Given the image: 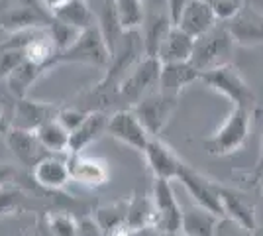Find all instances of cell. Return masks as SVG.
Returning a JSON list of instances; mask_svg holds the SVG:
<instances>
[{
  "label": "cell",
  "mask_w": 263,
  "mask_h": 236,
  "mask_svg": "<svg viewBox=\"0 0 263 236\" xmlns=\"http://www.w3.org/2000/svg\"><path fill=\"white\" fill-rule=\"evenodd\" d=\"M252 114L253 113L248 108L232 106L230 114L220 124L218 130H214L209 138L202 140V146L206 150V154L214 157H226L240 152L250 138Z\"/></svg>",
  "instance_id": "obj_1"
},
{
  "label": "cell",
  "mask_w": 263,
  "mask_h": 236,
  "mask_svg": "<svg viewBox=\"0 0 263 236\" xmlns=\"http://www.w3.org/2000/svg\"><path fill=\"white\" fill-rule=\"evenodd\" d=\"M236 44L224 28V24L218 22L214 28H210L206 34L195 38L193 53H191V65L197 69L198 73H204L210 69L222 67L230 63L234 56Z\"/></svg>",
  "instance_id": "obj_2"
},
{
  "label": "cell",
  "mask_w": 263,
  "mask_h": 236,
  "mask_svg": "<svg viewBox=\"0 0 263 236\" xmlns=\"http://www.w3.org/2000/svg\"><path fill=\"white\" fill-rule=\"evenodd\" d=\"M110 47L106 44L104 32L100 24H95L87 30H83L79 38L67 47L65 51L57 53L53 59V67L61 63H85V65H95V67L106 69L110 63Z\"/></svg>",
  "instance_id": "obj_3"
},
{
  "label": "cell",
  "mask_w": 263,
  "mask_h": 236,
  "mask_svg": "<svg viewBox=\"0 0 263 236\" xmlns=\"http://www.w3.org/2000/svg\"><path fill=\"white\" fill-rule=\"evenodd\" d=\"M159 73H161L159 59L143 56L120 83L114 95V104H124V108H132L134 104H138L143 97L157 90Z\"/></svg>",
  "instance_id": "obj_4"
},
{
  "label": "cell",
  "mask_w": 263,
  "mask_h": 236,
  "mask_svg": "<svg viewBox=\"0 0 263 236\" xmlns=\"http://www.w3.org/2000/svg\"><path fill=\"white\" fill-rule=\"evenodd\" d=\"M198 81H202L210 90H214V93H218L222 97H226L232 102V106L248 108V111L253 113L255 102H257L255 101V93L246 83V79L241 77L238 67H234L232 63L200 73Z\"/></svg>",
  "instance_id": "obj_5"
},
{
  "label": "cell",
  "mask_w": 263,
  "mask_h": 236,
  "mask_svg": "<svg viewBox=\"0 0 263 236\" xmlns=\"http://www.w3.org/2000/svg\"><path fill=\"white\" fill-rule=\"evenodd\" d=\"M149 199H152V205H154V223H152V228L159 230L165 236L181 232L183 209H181V205L175 199L171 181L155 179Z\"/></svg>",
  "instance_id": "obj_6"
},
{
  "label": "cell",
  "mask_w": 263,
  "mask_h": 236,
  "mask_svg": "<svg viewBox=\"0 0 263 236\" xmlns=\"http://www.w3.org/2000/svg\"><path fill=\"white\" fill-rule=\"evenodd\" d=\"M177 106H179V99H171L159 90H154L152 95L143 97L138 104H134L130 111L138 116V120L147 130V134L152 138H159L163 128L173 118Z\"/></svg>",
  "instance_id": "obj_7"
},
{
  "label": "cell",
  "mask_w": 263,
  "mask_h": 236,
  "mask_svg": "<svg viewBox=\"0 0 263 236\" xmlns=\"http://www.w3.org/2000/svg\"><path fill=\"white\" fill-rule=\"evenodd\" d=\"M222 24L236 45L253 47L263 44V10L250 2H241L236 14Z\"/></svg>",
  "instance_id": "obj_8"
},
{
  "label": "cell",
  "mask_w": 263,
  "mask_h": 236,
  "mask_svg": "<svg viewBox=\"0 0 263 236\" xmlns=\"http://www.w3.org/2000/svg\"><path fill=\"white\" fill-rule=\"evenodd\" d=\"M177 179L183 183V187L193 197V201H195L197 207L222 219V205H220L218 183L216 181H212L210 177L202 175L200 171L191 168L189 164H183Z\"/></svg>",
  "instance_id": "obj_9"
},
{
  "label": "cell",
  "mask_w": 263,
  "mask_h": 236,
  "mask_svg": "<svg viewBox=\"0 0 263 236\" xmlns=\"http://www.w3.org/2000/svg\"><path fill=\"white\" fill-rule=\"evenodd\" d=\"M106 134H110L114 140H118L124 146L132 148L140 154H143L147 142L152 140V136L147 134V130L143 128L138 116L132 113L130 108H120L112 116H108Z\"/></svg>",
  "instance_id": "obj_10"
},
{
  "label": "cell",
  "mask_w": 263,
  "mask_h": 236,
  "mask_svg": "<svg viewBox=\"0 0 263 236\" xmlns=\"http://www.w3.org/2000/svg\"><path fill=\"white\" fill-rule=\"evenodd\" d=\"M143 159L147 164V169L154 173L155 179L173 181L177 179L179 171L183 168V159L179 157L173 148L165 144L161 138H152L143 150Z\"/></svg>",
  "instance_id": "obj_11"
},
{
  "label": "cell",
  "mask_w": 263,
  "mask_h": 236,
  "mask_svg": "<svg viewBox=\"0 0 263 236\" xmlns=\"http://www.w3.org/2000/svg\"><path fill=\"white\" fill-rule=\"evenodd\" d=\"M61 104L55 102H44V101H33L30 97L24 99H16L14 111L10 116V126L18 128V130H28V132H35L40 126L47 120H51L59 113Z\"/></svg>",
  "instance_id": "obj_12"
},
{
  "label": "cell",
  "mask_w": 263,
  "mask_h": 236,
  "mask_svg": "<svg viewBox=\"0 0 263 236\" xmlns=\"http://www.w3.org/2000/svg\"><path fill=\"white\" fill-rule=\"evenodd\" d=\"M218 195L220 205H222V219H228L232 223L240 225L243 230H248L252 234L257 228V213H255V205H253L246 195L240 191L226 187L218 183Z\"/></svg>",
  "instance_id": "obj_13"
},
{
  "label": "cell",
  "mask_w": 263,
  "mask_h": 236,
  "mask_svg": "<svg viewBox=\"0 0 263 236\" xmlns=\"http://www.w3.org/2000/svg\"><path fill=\"white\" fill-rule=\"evenodd\" d=\"M67 168L71 181L79 185H85L90 189H97L106 185L110 179L108 164L97 156H85V154H69L67 156Z\"/></svg>",
  "instance_id": "obj_14"
},
{
  "label": "cell",
  "mask_w": 263,
  "mask_h": 236,
  "mask_svg": "<svg viewBox=\"0 0 263 236\" xmlns=\"http://www.w3.org/2000/svg\"><path fill=\"white\" fill-rule=\"evenodd\" d=\"M32 179L35 187L47 193H59L67 187L71 181L69 168H67V156L49 154L42 161H37L32 168Z\"/></svg>",
  "instance_id": "obj_15"
},
{
  "label": "cell",
  "mask_w": 263,
  "mask_h": 236,
  "mask_svg": "<svg viewBox=\"0 0 263 236\" xmlns=\"http://www.w3.org/2000/svg\"><path fill=\"white\" fill-rule=\"evenodd\" d=\"M216 24H218V18L214 14L210 0H186L175 26L191 38H198V35L206 34Z\"/></svg>",
  "instance_id": "obj_16"
},
{
  "label": "cell",
  "mask_w": 263,
  "mask_h": 236,
  "mask_svg": "<svg viewBox=\"0 0 263 236\" xmlns=\"http://www.w3.org/2000/svg\"><path fill=\"white\" fill-rule=\"evenodd\" d=\"M4 140H6V146L10 148L14 157L18 159V164L28 169H32L37 161H42L45 156H49L44 150V146L40 144L35 132L18 130V128L10 126V130L6 132Z\"/></svg>",
  "instance_id": "obj_17"
},
{
  "label": "cell",
  "mask_w": 263,
  "mask_h": 236,
  "mask_svg": "<svg viewBox=\"0 0 263 236\" xmlns=\"http://www.w3.org/2000/svg\"><path fill=\"white\" fill-rule=\"evenodd\" d=\"M198 77H200V73L189 61L186 63H167V65H161L157 90L163 93L165 97L179 99L185 87L198 81Z\"/></svg>",
  "instance_id": "obj_18"
},
{
  "label": "cell",
  "mask_w": 263,
  "mask_h": 236,
  "mask_svg": "<svg viewBox=\"0 0 263 236\" xmlns=\"http://www.w3.org/2000/svg\"><path fill=\"white\" fill-rule=\"evenodd\" d=\"M106 124H108V114L104 111H92L87 114V118L79 124L71 132L69 138V154H83L92 142H97L100 136L106 134ZM67 154V156H69Z\"/></svg>",
  "instance_id": "obj_19"
},
{
  "label": "cell",
  "mask_w": 263,
  "mask_h": 236,
  "mask_svg": "<svg viewBox=\"0 0 263 236\" xmlns=\"http://www.w3.org/2000/svg\"><path fill=\"white\" fill-rule=\"evenodd\" d=\"M193 45H195V38L185 34L181 28H177L175 24L169 28V32L161 42L159 49H157V59L161 65L167 63H186L191 61V53H193Z\"/></svg>",
  "instance_id": "obj_20"
},
{
  "label": "cell",
  "mask_w": 263,
  "mask_h": 236,
  "mask_svg": "<svg viewBox=\"0 0 263 236\" xmlns=\"http://www.w3.org/2000/svg\"><path fill=\"white\" fill-rule=\"evenodd\" d=\"M51 18L57 20V22H63L67 26H71V28H75L79 32L99 24V18H97V14L90 8V4L87 0H69L65 6H61Z\"/></svg>",
  "instance_id": "obj_21"
},
{
  "label": "cell",
  "mask_w": 263,
  "mask_h": 236,
  "mask_svg": "<svg viewBox=\"0 0 263 236\" xmlns=\"http://www.w3.org/2000/svg\"><path fill=\"white\" fill-rule=\"evenodd\" d=\"M173 26V22L169 20L167 12H159V14H152L143 20V34H142V44H143V56L145 57H155L157 49L161 42L165 40V35L169 32V28Z\"/></svg>",
  "instance_id": "obj_22"
},
{
  "label": "cell",
  "mask_w": 263,
  "mask_h": 236,
  "mask_svg": "<svg viewBox=\"0 0 263 236\" xmlns=\"http://www.w3.org/2000/svg\"><path fill=\"white\" fill-rule=\"evenodd\" d=\"M35 136L40 144L44 146L47 154H57V156H67L69 154V138L71 134L65 130V126L59 122L57 118H51L44 122L37 130Z\"/></svg>",
  "instance_id": "obj_23"
},
{
  "label": "cell",
  "mask_w": 263,
  "mask_h": 236,
  "mask_svg": "<svg viewBox=\"0 0 263 236\" xmlns=\"http://www.w3.org/2000/svg\"><path fill=\"white\" fill-rule=\"evenodd\" d=\"M114 20L120 32H140L145 20L143 0H116L114 6Z\"/></svg>",
  "instance_id": "obj_24"
},
{
  "label": "cell",
  "mask_w": 263,
  "mask_h": 236,
  "mask_svg": "<svg viewBox=\"0 0 263 236\" xmlns=\"http://www.w3.org/2000/svg\"><path fill=\"white\" fill-rule=\"evenodd\" d=\"M220 216L209 213L200 207H191L183 211V225H181V232L186 236H212L214 228L218 225Z\"/></svg>",
  "instance_id": "obj_25"
},
{
  "label": "cell",
  "mask_w": 263,
  "mask_h": 236,
  "mask_svg": "<svg viewBox=\"0 0 263 236\" xmlns=\"http://www.w3.org/2000/svg\"><path fill=\"white\" fill-rule=\"evenodd\" d=\"M44 73H47V69L42 65H35L32 61H24L20 67H16L10 73V77L6 79V85L10 93L14 95V99H24L28 97V90L32 89V85L42 77Z\"/></svg>",
  "instance_id": "obj_26"
},
{
  "label": "cell",
  "mask_w": 263,
  "mask_h": 236,
  "mask_svg": "<svg viewBox=\"0 0 263 236\" xmlns=\"http://www.w3.org/2000/svg\"><path fill=\"white\" fill-rule=\"evenodd\" d=\"M32 197L30 193L22 189L16 181L8 183L0 189V216H10L16 213H24L30 209Z\"/></svg>",
  "instance_id": "obj_27"
},
{
  "label": "cell",
  "mask_w": 263,
  "mask_h": 236,
  "mask_svg": "<svg viewBox=\"0 0 263 236\" xmlns=\"http://www.w3.org/2000/svg\"><path fill=\"white\" fill-rule=\"evenodd\" d=\"M44 226L49 236H77L79 219L63 209L47 211L44 216Z\"/></svg>",
  "instance_id": "obj_28"
},
{
  "label": "cell",
  "mask_w": 263,
  "mask_h": 236,
  "mask_svg": "<svg viewBox=\"0 0 263 236\" xmlns=\"http://www.w3.org/2000/svg\"><path fill=\"white\" fill-rule=\"evenodd\" d=\"M128 203H130V199H120V201L110 203L106 207H100L99 211L92 214L100 225V228L104 230V234H108L110 230H114V228H118L126 223Z\"/></svg>",
  "instance_id": "obj_29"
},
{
  "label": "cell",
  "mask_w": 263,
  "mask_h": 236,
  "mask_svg": "<svg viewBox=\"0 0 263 236\" xmlns=\"http://www.w3.org/2000/svg\"><path fill=\"white\" fill-rule=\"evenodd\" d=\"M47 32H49V38H51L53 45L57 47V53L65 51L67 47L73 44L79 38V34H81L79 30H75V28H71V26H67L63 22H57L53 18H51V22L47 26Z\"/></svg>",
  "instance_id": "obj_30"
},
{
  "label": "cell",
  "mask_w": 263,
  "mask_h": 236,
  "mask_svg": "<svg viewBox=\"0 0 263 236\" xmlns=\"http://www.w3.org/2000/svg\"><path fill=\"white\" fill-rule=\"evenodd\" d=\"M87 114L83 108H79L75 104H67V106H59V113H57V120L65 126V130L71 134L75 128H79V124L87 118Z\"/></svg>",
  "instance_id": "obj_31"
},
{
  "label": "cell",
  "mask_w": 263,
  "mask_h": 236,
  "mask_svg": "<svg viewBox=\"0 0 263 236\" xmlns=\"http://www.w3.org/2000/svg\"><path fill=\"white\" fill-rule=\"evenodd\" d=\"M26 61L24 51H0V79L6 81L16 67H20Z\"/></svg>",
  "instance_id": "obj_32"
},
{
  "label": "cell",
  "mask_w": 263,
  "mask_h": 236,
  "mask_svg": "<svg viewBox=\"0 0 263 236\" xmlns=\"http://www.w3.org/2000/svg\"><path fill=\"white\" fill-rule=\"evenodd\" d=\"M77 236H106L104 230L100 228V225L97 223V219L92 214H85L79 219V230Z\"/></svg>",
  "instance_id": "obj_33"
},
{
  "label": "cell",
  "mask_w": 263,
  "mask_h": 236,
  "mask_svg": "<svg viewBox=\"0 0 263 236\" xmlns=\"http://www.w3.org/2000/svg\"><path fill=\"white\" fill-rule=\"evenodd\" d=\"M212 236H250V232L243 230L240 225H236V223L228 221V219H220Z\"/></svg>",
  "instance_id": "obj_34"
},
{
  "label": "cell",
  "mask_w": 263,
  "mask_h": 236,
  "mask_svg": "<svg viewBox=\"0 0 263 236\" xmlns=\"http://www.w3.org/2000/svg\"><path fill=\"white\" fill-rule=\"evenodd\" d=\"M14 104H16L14 95H12L10 89H8L6 81H2V79H0V113L4 114L8 120H10L12 111H14Z\"/></svg>",
  "instance_id": "obj_35"
},
{
  "label": "cell",
  "mask_w": 263,
  "mask_h": 236,
  "mask_svg": "<svg viewBox=\"0 0 263 236\" xmlns=\"http://www.w3.org/2000/svg\"><path fill=\"white\" fill-rule=\"evenodd\" d=\"M18 179V169L10 164H0V189Z\"/></svg>",
  "instance_id": "obj_36"
},
{
  "label": "cell",
  "mask_w": 263,
  "mask_h": 236,
  "mask_svg": "<svg viewBox=\"0 0 263 236\" xmlns=\"http://www.w3.org/2000/svg\"><path fill=\"white\" fill-rule=\"evenodd\" d=\"M186 4V0H167V14H169V20L175 24L179 14L183 10V6Z\"/></svg>",
  "instance_id": "obj_37"
},
{
  "label": "cell",
  "mask_w": 263,
  "mask_h": 236,
  "mask_svg": "<svg viewBox=\"0 0 263 236\" xmlns=\"http://www.w3.org/2000/svg\"><path fill=\"white\" fill-rule=\"evenodd\" d=\"M252 177L255 181H259L263 177V126H261V142H259V156H257L255 168L252 171Z\"/></svg>",
  "instance_id": "obj_38"
},
{
  "label": "cell",
  "mask_w": 263,
  "mask_h": 236,
  "mask_svg": "<svg viewBox=\"0 0 263 236\" xmlns=\"http://www.w3.org/2000/svg\"><path fill=\"white\" fill-rule=\"evenodd\" d=\"M69 0H42V4H44L45 12L49 14V16H53L55 12L59 10L61 6H65Z\"/></svg>",
  "instance_id": "obj_39"
},
{
  "label": "cell",
  "mask_w": 263,
  "mask_h": 236,
  "mask_svg": "<svg viewBox=\"0 0 263 236\" xmlns=\"http://www.w3.org/2000/svg\"><path fill=\"white\" fill-rule=\"evenodd\" d=\"M106 236H136V232L130 230L126 225H122V226H118V228H114V230H110Z\"/></svg>",
  "instance_id": "obj_40"
},
{
  "label": "cell",
  "mask_w": 263,
  "mask_h": 236,
  "mask_svg": "<svg viewBox=\"0 0 263 236\" xmlns=\"http://www.w3.org/2000/svg\"><path fill=\"white\" fill-rule=\"evenodd\" d=\"M8 130H10V120H8L4 114L0 113V138H4Z\"/></svg>",
  "instance_id": "obj_41"
},
{
  "label": "cell",
  "mask_w": 263,
  "mask_h": 236,
  "mask_svg": "<svg viewBox=\"0 0 263 236\" xmlns=\"http://www.w3.org/2000/svg\"><path fill=\"white\" fill-rule=\"evenodd\" d=\"M136 236H165V234H161L159 230H155L152 226H147V228H143V230H138Z\"/></svg>",
  "instance_id": "obj_42"
},
{
  "label": "cell",
  "mask_w": 263,
  "mask_h": 236,
  "mask_svg": "<svg viewBox=\"0 0 263 236\" xmlns=\"http://www.w3.org/2000/svg\"><path fill=\"white\" fill-rule=\"evenodd\" d=\"M100 2H102L104 12H112V6H114V2H116V0H100Z\"/></svg>",
  "instance_id": "obj_43"
},
{
  "label": "cell",
  "mask_w": 263,
  "mask_h": 236,
  "mask_svg": "<svg viewBox=\"0 0 263 236\" xmlns=\"http://www.w3.org/2000/svg\"><path fill=\"white\" fill-rule=\"evenodd\" d=\"M250 236H263V228H259V226H257V228H255Z\"/></svg>",
  "instance_id": "obj_44"
},
{
  "label": "cell",
  "mask_w": 263,
  "mask_h": 236,
  "mask_svg": "<svg viewBox=\"0 0 263 236\" xmlns=\"http://www.w3.org/2000/svg\"><path fill=\"white\" fill-rule=\"evenodd\" d=\"M257 183H259V189H261V193H263V177L259 181H257Z\"/></svg>",
  "instance_id": "obj_45"
},
{
  "label": "cell",
  "mask_w": 263,
  "mask_h": 236,
  "mask_svg": "<svg viewBox=\"0 0 263 236\" xmlns=\"http://www.w3.org/2000/svg\"><path fill=\"white\" fill-rule=\"evenodd\" d=\"M171 236H186V234H183V232H177V234H171Z\"/></svg>",
  "instance_id": "obj_46"
},
{
  "label": "cell",
  "mask_w": 263,
  "mask_h": 236,
  "mask_svg": "<svg viewBox=\"0 0 263 236\" xmlns=\"http://www.w3.org/2000/svg\"><path fill=\"white\" fill-rule=\"evenodd\" d=\"M0 42H2V30H0Z\"/></svg>",
  "instance_id": "obj_47"
}]
</instances>
